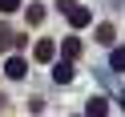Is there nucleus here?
<instances>
[{
  "mask_svg": "<svg viewBox=\"0 0 125 117\" xmlns=\"http://www.w3.org/2000/svg\"><path fill=\"white\" fill-rule=\"evenodd\" d=\"M97 44H113V24H97Z\"/></svg>",
  "mask_w": 125,
  "mask_h": 117,
  "instance_id": "7",
  "label": "nucleus"
},
{
  "mask_svg": "<svg viewBox=\"0 0 125 117\" xmlns=\"http://www.w3.org/2000/svg\"><path fill=\"white\" fill-rule=\"evenodd\" d=\"M0 105H4V101H0Z\"/></svg>",
  "mask_w": 125,
  "mask_h": 117,
  "instance_id": "13",
  "label": "nucleus"
},
{
  "mask_svg": "<svg viewBox=\"0 0 125 117\" xmlns=\"http://www.w3.org/2000/svg\"><path fill=\"white\" fill-rule=\"evenodd\" d=\"M32 57L41 61V65H52V61H57V44H52V41H36Z\"/></svg>",
  "mask_w": 125,
  "mask_h": 117,
  "instance_id": "2",
  "label": "nucleus"
},
{
  "mask_svg": "<svg viewBox=\"0 0 125 117\" xmlns=\"http://www.w3.org/2000/svg\"><path fill=\"white\" fill-rule=\"evenodd\" d=\"M52 81H57V85H69V81H73V61H69V57L52 69Z\"/></svg>",
  "mask_w": 125,
  "mask_h": 117,
  "instance_id": "4",
  "label": "nucleus"
},
{
  "mask_svg": "<svg viewBox=\"0 0 125 117\" xmlns=\"http://www.w3.org/2000/svg\"><path fill=\"white\" fill-rule=\"evenodd\" d=\"M61 12H65V16H69V24H73V28H85V24H89V8H81V4H77V0H61Z\"/></svg>",
  "mask_w": 125,
  "mask_h": 117,
  "instance_id": "1",
  "label": "nucleus"
},
{
  "mask_svg": "<svg viewBox=\"0 0 125 117\" xmlns=\"http://www.w3.org/2000/svg\"><path fill=\"white\" fill-rule=\"evenodd\" d=\"M12 44H16V36L8 32V24H0V49H12Z\"/></svg>",
  "mask_w": 125,
  "mask_h": 117,
  "instance_id": "9",
  "label": "nucleus"
},
{
  "mask_svg": "<svg viewBox=\"0 0 125 117\" xmlns=\"http://www.w3.org/2000/svg\"><path fill=\"white\" fill-rule=\"evenodd\" d=\"M41 20H44V8H41V4H32V8H28V24H41Z\"/></svg>",
  "mask_w": 125,
  "mask_h": 117,
  "instance_id": "10",
  "label": "nucleus"
},
{
  "mask_svg": "<svg viewBox=\"0 0 125 117\" xmlns=\"http://www.w3.org/2000/svg\"><path fill=\"white\" fill-rule=\"evenodd\" d=\"M121 109H125V89H121Z\"/></svg>",
  "mask_w": 125,
  "mask_h": 117,
  "instance_id": "12",
  "label": "nucleus"
},
{
  "mask_svg": "<svg viewBox=\"0 0 125 117\" xmlns=\"http://www.w3.org/2000/svg\"><path fill=\"white\" fill-rule=\"evenodd\" d=\"M20 8V0H0V12H16Z\"/></svg>",
  "mask_w": 125,
  "mask_h": 117,
  "instance_id": "11",
  "label": "nucleus"
},
{
  "mask_svg": "<svg viewBox=\"0 0 125 117\" xmlns=\"http://www.w3.org/2000/svg\"><path fill=\"white\" fill-rule=\"evenodd\" d=\"M85 117H109V101L105 97H89L85 101Z\"/></svg>",
  "mask_w": 125,
  "mask_h": 117,
  "instance_id": "3",
  "label": "nucleus"
},
{
  "mask_svg": "<svg viewBox=\"0 0 125 117\" xmlns=\"http://www.w3.org/2000/svg\"><path fill=\"white\" fill-rule=\"evenodd\" d=\"M109 65H113L117 73H125V49H113V57H109Z\"/></svg>",
  "mask_w": 125,
  "mask_h": 117,
  "instance_id": "8",
  "label": "nucleus"
},
{
  "mask_svg": "<svg viewBox=\"0 0 125 117\" xmlns=\"http://www.w3.org/2000/svg\"><path fill=\"white\" fill-rule=\"evenodd\" d=\"M4 73H8L12 81H20V77L28 73V65H24V57H8V65H4Z\"/></svg>",
  "mask_w": 125,
  "mask_h": 117,
  "instance_id": "5",
  "label": "nucleus"
},
{
  "mask_svg": "<svg viewBox=\"0 0 125 117\" xmlns=\"http://www.w3.org/2000/svg\"><path fill=\"white\" fill-rule=\"evenodd\" d=\"M61 53H65L69 61H73V57H81V41H77V36H65V41H61Z\"/></svg>",
  "mask_w": 125,
  "mask_h": 117,
  "instance_id": "6",
  "label": "nucleus"
}]
</instances>
